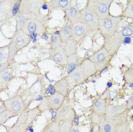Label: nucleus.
<instances>
[{
  "label": "nucleus",
  "instance_id": "f257e3e1",
  "mask_svg": "<svg viewBox=\"0 0 133 132\" xmlns=\"http://www.w3.org/2000/svg\"><path fill=\"white\" fill-rule=\"evenodd\" d=\"M96 72L95 65L89 58L83 60L65 79L68 85V90L71 91Z\"/></svg>",
  "mask_w": 133,
  "mask_h": 132
},
{
  "label": "nucleus",
  "instance_id": "f03ea898",
  "mask_svg": "<svg viewBox=\"0 0 133 132\" xmlns=\"http://www.w3.org/2000/svg\"><path fill=\"white\" fill-rule=\"evenodd\" d=\"M125 37H133V27L127 26L115 32L110 37L105 40L104 47L110 56L115 54L123 43Z\"/></svg>",
  "mask_w": 133,
  "mask_h": 132
},
{
  "label": "nucleus",
  "instance_id": "7ed1b4c3",
  "mask_svg": "<svg viewBox=\"0 0 133 132\" xmlns=\"http://www.w3.org/2000/svg\"><path fill=\"white\" fill-rule=\"evenodd\" d=\"M44 2V1L41 0L21 1L19 12L24 14L27 19L40 21V10Z\"/></svg>",
  "mask_w": 133,
  "mask_h": 132
},
{
  "label": "nucleus",
  "instance_id": "20e7f679",
  "mask_svg": "<svg viewBox=\"0 0 133 132\" xmlns=\"http://www.w3.org/2000/svg\"><path fill=\"white\" fill-rule=\"evenodd\" d=\"M122 20L119 16L110 15L98 20V29L105 40L110 37L116 32V29Z\"/></svg>",
  "mask_w": 133,
  "mask_h": 132
},
{
  "label": "nucleus",
  "instance_id": "39448f33",
  "mask_svg": "<svg viewBox=\"0 0 133 132\" xmlns=\"http://www.w3.org/2000/svg\"><path fill=\"white\" fill-rule=\"evenodd\" d=\"M113 2L112 0H90L86 7L93 12L98 19H102L110 15V9Z\"/></svg>",
  "mask_w": 133,
  "mask_h": 132
},
{
  "label": "nucleus",
  "instance_id": "423d86ee",
  "mask_svg": "<svg viewBox=\"0 0 133 132\" xmlns=\"http://www.w3.org/2000/svg\"><path fill=\"white\" fill-rule=\"evenodd\" d=\"M5 109L19 115L27 109V105L22 97L17 95L3 102Z\"/></svg>",
  "mask_w": 133,
  "mask_h": 132
},
{
  "label": "nucleus",
  "instance_id": "0eeeda50",
  "mask_svg": "<svg viewBox=\"0 0 133 132\" xmlns=\"http://www.w3.org/2000/svg\"><path fill=\"white\" fill-rule=\"evenodd\" d=\"M76 115L74 108L65 100L57 110L56 119L60 123L69 122L73 123L75 117Z\"/></svg>",
  "mask_w": 133,
  "mask_h": 132
},
{
  "label": "nucleus",
  "instance_id": "6e6552de",
  "mask_svg": "<svg viewBox=\"0 0 133 132\" xmlns=\"http://www.w3.org/2000/svg\"><path fill=\"white\" fill-rule=\"evenodd\" d=\"M65 97L62 94L56 92L44 99L39 105L38 108L41 111L47 110H56L64 102Z\"/></svg>",
  "mask_w": 133,
  "mask_h": 132
},
{
  "label": "nucleus",
  "instance_id": "1a4fd4ad",
  "mask_svg": "<svg viewBox=\"0 0 133 132\" xmlns=\"http://www.w3.org/2000/svg\"><path fill=\"white\" fill-rule=\"evenodd\" d=\"M110 56L104 47L98 50L90 57L89 59L95 66V68L98 71L103 70L108 65L110 60Z\"/></svg>",
  "mask_w": 133,
  "mask_h": 132
},
{
  "label": "nucleus",
  "instance_id": "9d476101",
  "mask_svg": "<svg viewBox=\"0 0 133 132\" xmlns=\"http://www.w3.org/2000/svg\"><path fill=\"white\" fill-rule=\"evenodd\" d=\"M92 31V29L88 25L80 21L72 24L71 37L78 42L85 37L89 36Z\"/></svg>",
  "mask_w": 133,
  "mask_h": 132
},
{
  "label": "nucleus",
  "instance_id": "9b49d317",
  "mask_svg": "<svg viewBox=\"0 0 133 132\" xmlns=\"http://www.w3.org/2000/svg\"><path fill=\"white\" fill-rule=\"evenodd\" d=\"M21 30L28 35L33 33L41 34L44 33L45 27L41 21L29 19L26 20Z\"/></svg>",
  "mask_w": 133,
  "mask_h": 132
},
{
  "label": "nucleus",
  "instance_id": "f8f14e48",
  "mask_svg": "<svg viewBox=\"0 0 133 132\" xmlns=\"http://www.w3.org/2000/svg\"><path fill=\"white\" fill-rule=\"evenodd\" d=\"M80 21L88 25L91 28L93 31L98 29L99 19L93 12L86 7L80 11Z\"/></svg>",
  "mask_w": 133,
  "mask_h": 132
},
{
  "label": "nucleus",
  "instance_id": "ddd939ff",
  "mask_svg": "<svg viewBox=\"0 0 133 132\" xmlns=\"http://www.w3.org/2000/svg\"><path fill=\"white\" fill-rule=\"evenodd\" d=\"M15 1H0V19L5 23L13 17L12 11Z\"/></svg>",
  "mask_w": 133,
  "mask_h": 132
},
{
  "label": "nucleus",
  "instance_id": "4468645a",
  "mask_svg": "<svg viewBox=\"0 0 133 132\" xmlns=\"http://www.w3.org/2000/svg\"><path fill=\"white\" fill-rule=\"evenodd\" d=\"M31 41V40L29 35L21 29L16 30L11 40V42L15 45L18 51L28 46Z\"/></svg>",
  "mask_w": 133,
  "mask_h": 132
},
{
  "label": "nucleus",
  "instance_id": "2eb2a0df",
  "mask_svg": "<svg viewBox=\"0 0 133 132\" xmlns=\"http://www.w3.org/2000/svg\"><path fill=\"white\" fill-rule=\"evenodd\" d=\"M41 111L38 107L26 110L19 115L16 123H26L29 126L38 116Z\"/></svg>",
  "mask_w": 133,
  "mask_h": 132
},
{
  "label": "nucleus",
  "instance_id": "dca6fc26",
  "mask_svg": "<svg viewBox=\"0 0 133 132\" xmlns=\"http://www.w3.org/2000/svg\"><path fill=\"white\" fill-rule=\"evenodd\" d=\"M50 57L55 62L59 65H67L68 56L64 47H60L52 49L50 52Z\"/></svg>",
  "mask_w": 133,
  "mask_h": 132
},
{
  "label": "nucleus",
  "instance_id": "f3484780",
  "mask_svg": "<svg viewBox=\"0 0 133 132\" xmlns=\"http://www.w3.org/2000/svg\"><path fill=\"white\" fill-rule=\"evenodd\" d=\"M128 115V111L126 110L122 114L115 116H106L104 115L105 120L113 126H117L127 121Z\"/></svg>",
  "mask_w": 133,
  "mask_h": 132
},
{
  "label": "nucleus",
  "instance_id": "a211bd4d",
  "mask_svg": "<svg viewBox=\"0 0 133 132\" xmlns=\"http://www.w3.org/2000/svg\"><path fill=\"white\" fill-rule=\"evenodd\" d=\"M127 103L123 105H110L107 106L106 110V116H115L122 114L127 110Z\"/></svg>",
  "mask_w": 133,
  "mask_h": 132
},
{
  "label": "nucleus",
  "instance_id": "6ab92c4d",
  "mask_svg": "<svg viewBox=\"0 0 133 132\" xmlns=\"http://www.w3.org/2000/svg\"><path fill=\"white\" fill-rule=\"evenodd\" d=\"M12 77V70L6 68L0 72V92L5 89L10 81Z\"/></svg>",
  "mask_w": 133,
  "mask_h": 132
},
{
  "label": "nucleus",
  "instance_id": "aec40b11",
  "mask_svg": "<svg viewBox=\"0 0 133 132\" xmlns=\"http://www.w3.org/2000/svg\"><path fill=\"white\" fill-rule=\"evenodd\" d=\"M66 11L69 21L72 24H75L80 22L81 21V13L78 9L75 7L71 6L69 9Z\"/></svg>",
  "mask_w": 133,
  "mask_h": 132
},
{
  "label": "nucleus",
  "instance_id": "412c9836",
  "mask_svg": "<svg viewBox=\"0 0 133 132\" xmlns=\"http://www.w3.org/2000/svg\"><path fill=\"white\" fill-rule=\"evenodd\" d=\"M106 101L101 98L98 99L93 107V112L99 115L104 116L107 110Z\"/></svg>",
  "mask_w": 133,
  "mask_h": 132
},
{
  "label": "nucleus",
  "instance_id": "4be33fe9",
  "mask_svg": "<svg viewBox=\"0 0 133 132\" xmlns=\"http://www.w3.org/2000/svg\"><path fill=\"white\" fill-rule=\"evenodd\" d=\"M49 5L53 9L66 10L71 7V1L70 0H54L49 2Z\"/></svg>",
  "mask_w": 133,
  "mask_h": 132
},
{
  "label": "nucleus",
  "instance_id": "5701e85b",
  "mask_svg": "<svg viewBox=\"0 0 133 132\" xmlns=\"http://www.w3.org/2000/svg\"><path fill=\"white\" fill-rule=\"evenodd\" d=\"M69 22L64 26L59 31V36L63 42L65 43L71 37L72 24Z\"/></svg>",
  "mask_w": 133,
  "mask_h": 132
},
{
  "label": "nucleus",
  "instance_id": "b1692460",
  "mask_svg": "<svg viewBox=\"0 0 133 132\" xmlns=\"http://www.w3.org/2000/svg\"><path fill=\"white\" fill-rule=\"evenodd\" d=\"M77 43L71 37L65 43L64 49L68 56L77 53Z\"/></svg>",
  "mask_w": 133,
  "mask_h": 132
},
{
  "label": "nucleus",
  "instance_id": "393cba45",
  "mask_svg": "<svg viewBox=\"0 0 133 132\" xmlns=\"http://www.w3.org/2000/svg\"><path fill=\"white\" fill-rule=\"evenodd\" d=\"M55 89L56 92L66 97L68 91V86L65 79H62L55 84Z\"/></svg>",
  "mask_w": 133,
  "mask_h": 132
},
{
  "label": "nucleus",
  "instance_id": "a878e982",
  "mask_svg": "<svg viewBox=\"0 0 133 132\" xmlns=\"http://www.w3.org/2000/svg\"><path fill=\"white\" fill-rule=\"evenodd\" d=\"M59 125L60 122L56 119L51 120V121L46 125L42 132H60Z\"/></svg>",
  "mask_w": 133,
  "mask_h": 132
},
{
  "label": "nucleus",
  "instance_id": "bb28decb",
  "mask_svg": "<svg viewBox=\"0 0 133 132\" xmlns=\"http://www.w3.org/2000/svg\"><path fill=\"white\" fill-rule=\"evenodd\" d=\"M99 132H115V127L108 122L104 118L98 125Z\"/></svg>",
  "mask_w": 133,
  "mask_h": 132
},
{
  "label": "nucleus",
  "instance_id": "cd10ccee",
  "mask_svg": "<svg viewBox=\"0 0 133 132\" xmlns=\"http://www.w3.org/2000/svg\"><path fill=\"white\" fill-rule=\"evenodd\" d=\"M18 115L14 112L7 110L3 111V112L0 114V125L4 124L11 118L16 117Z\"/></svg>",
  "mask_w": 133,
  "mask_h": 132
},
{
  "label": "nucleus",
  "instance_id": "c85d7f7f",
  "mask_svg": "<svg viewBox=\"0 0 133 132\" xmlns=\"http://www.w3.org/2000/svg\"><path fill=\"white\" fill-rule=\"evenodd\" d=\"M65 43L63 42L59 36L52 35L50 38V44L52 49L58 47H64Z\"/></svg>",
  "mask_w": 133,
  "mask_h": 132
},
{
  "label": "nucleus",
  "instance_id": "c756f323",
  "mask_svg": "<svg viewBox=\"0 0 133 132\" xmlns=\"http://www.w3.org/2000/svg\"><path fill=\"white\" fill-rule=\"evenodd\" d=\"M29 125L25 123H17L16 122L8 131V132H25Z\"/></svg>",
  "mask_w": 133,
  "mask_h": 132
},
{
  "label": "nucleus",
  "instance_id": "7c9ffc66",
  "mask_svg": "<svg viewBox=\"0 0 133 132\" xmlns=\"http://www.w3.org/2000/svg\"><path fill=\"white\" fill-rule=\"evenodd\" d=\"M8 46V52H9V56H8V62H11L13 61L18 50L16 47L15 45L13 43L11 42L9 45Z\"/></svg>",
  "mask_w": 133,
  "mask_h": 132
},
{
  "label": "nucleus",
  "instance_id": "2f4dec72",
  "mask_svg": "<svg viewBox=\"0 0 133 132\" xmlns=\"http://www.w3.org/2000/svg\"><path fill=\"white\" fill-rule=\"evenodd\" d=\"M27 19L24 14L19 12L17 15L16 16V29L21 30L23 27V26L26 21Z\"/></svg>",
  "mask_w": 133,
  "mask_h": 132
},
{
  "label": "nucleus",
  "instance_id": "473e14b6",
  "mask_svg": "<svg viewBox=\"0 0 133 132\" xmlns=\"http://www.w3.org/2000/svg\"><path fill=\"white\" fill-rule=\"evenodd\" d=\"M115 132H132L130 124L128 121L115 127Z\"/></svg>",
  "mask_w": 133,
  "mask_h": 132
},
{
  "label": "nucleus",
  "instance_id": "72a5a7b5",
  "mask_svg": "<svg viewBox=\"0 0 133 132\" xmlns=\"http://www.w3.org/2000/svg\"><path fill=\"white\" fill-rule=\"evenodd\" d=\"M123 15L125 17L133 19V0L128 1Z\"/></svg>",
  "mask_w": 133,
  "mask_h": 132
},
{
  "label": "nucleus",
  "instance_id": "f704fd0d",
  "mask_svg": "<svg viewBox=\"0 0 133 132\" xmlns=\"http://www.w3.org/2000/svg\"><path fill=\"white\" fill-rule=\"evenodd\" d=\"M8 46H5L0 47V61L1 62H8Z\"/></svg>",
  "mask_w": 133,
  "mask_h": 132
},
{
  "label": "nucleus",
  "instance_id": "c9c22d12",
  "mask_svg": "<svg viewBox=\"0 0 133 132\" xmlns=\"http://www.w3.org/2000/svg\"><path fill=\"white\" fill-rule=\"evenodd\" d=\"M104 116L99 115L92 112L91 114V121L92 124L98 126L104 118Z\"/></svg>",
  "mask_w": 133,
  "mask_h": 132
},
{
  "label": "nucleus",
  "instance_id": "e433bc0d",
  "mask_svg": "<svg viewBox=\"0 0 133 132\" xmlns=\"http://www.w3.org/2000/svg\"><path fill=\"white\" fill-rule=\"evenodd\" d=\"M73 123L63 122L59 125V132H71Z\"/></svg>",
  "mask_w": 133,
  "mask_h": 132
},
{
  "label": "nucleus",
  "instance_id": "4c0bfd02",
  "mask_svg": "<svg viewBox=\"0 0 133 132\" xmlns=\"http://www.w3.org/2000/svg\"><path fill=\"white\" fill-rule=\"evenodd\" d=\"M80 57L78 53H75L74 54L68 56V64H77L80 60Z\"/></svg>",
  "mask_w": 133,
  "mask_h": 132
},
{
  "label": "nucleus",
  "instance_id": "58836bf2",
  "mask_svg": "<svg viewBox=\"0 0 133 132\" xmlns=\"http://www.w3.org/2000/svg\"><path fill=\"white\" fill-rule=\"evenodd\" d=\"M124 78L125 81L128 83H131L133 82V74L130 70H128L125 72L124 74Z\"/></svg>",
  "mask_w": 133,
  "mask_h": 132
},
{
  "label": "nucleus",
  "instance_id": "ea45409f",
  "mask_svg": "<svg viewBox=\"0 0 133 132\" xmlns=\"http://www.w3.org/2000/svg\"><path fill=\"white\" fill-rule=\"evenodd\" d=\"M56 93V92L54 86L51 85H49L46 90V93L47 94H50L51 95L54 94Z\"/></svg>",
  "mask_w": 133,
  "mask_h": 132
},
{
  "label": "nucleus",
  "instance_id": "a19ab883",
  "mask_svg": "<svg viewBox=\"0 0 133 132\" xmlns=\"http://www.w3.org/2000/svg\"><path fill=\"white\" fill-rule=\"evenodd\" d=\"M9 62H1L0 61V72L8 68L9 66Z\"/></svg>",
  "mask_w": 133,
  "mask_h": 132
},
{
  "label": "nucleus",
  "instance_id": "79ce46f5",
  "mask_svg": "<svg viewBox=\"0 0 133 132\" xmlns=\"http://www.w3.org/2000/svg\"><path fill=\"white\" fill-rule=\"evenodd\" d=\"M127 109H131L133 105V95H131L127 102Z\"/></svg>",
  "mask_w": 133,
  "mask_h": 132
},
{
  "label": "nucleus",
  "instance_id": "37998d69",
  "mask_svg": "<svg viewBox=\"0 0 133 132\" xmlns=\"http://www.w3.org/2000/svg\"><path fill=\"white\" fill-rule=\"evenodd\" d=\"M79 117L76 115L75 117L74 122H73V123L74 124V125L75 126H78L79 125Z\"/></svg>",
  "mask_w": 133,
  "mask_h": 132
},
{
  "label": "nucleus",
  "instance_id": "c03bdc74",
  "mask_svg": "<svg viewBox=\"0 0 133 132\" xmlns=\"http://www.w3.org/2000/svg\"><path fill=\"white\" fill-rule=\"evenodd\" d=\"M131 37H125V38H124L123 44H130L131 42Z\"/></svg>",
  "mask_w": 133,
  "mask_h": 132
},
{
  "label": "nucleus",
  "instance_id": "a18cd8bd",
  "mask_svg": "<svg viewBox=\"0 0 133 132\" xmlns=\"http://www.w3.org/2000/svg\"><path fill=\"white\" fill-rule=\"evenodd\" d=\"M38 34H35V33H33V34H29V37L30 38L31 40L32 39H35L36 38Z\"/></svg>",
  "mask_w": 133,
  "mask_h": 132
},
{
  "label": "nucleus",
  "instance_id": "49530a36",
  "mask_svg": "<svg viewBox=\"0 0 133 132\" xmlns=\"http://www.w3.org/2000/svg\"><path fill=\"white\" fill-rule=\"evenodd\" d=\"M5 110H6L5 108L4 105L2 104V105L0 106V114L2 113V112H3V111H5Z\"/></svg>",
  "mask_w": 133,
  "mask_h": 132
},
{
  "label": "nucleus",
  "instance_id": "de8ad7c7",
  "mask_svg": "<svg viewBox=\"0 0 133 132\" xmlns=\"http://www.w3.org/2000/svg\"><path fill=\"white\" fill-rule=\"evenodd\" d=\"M41 38H43L44 39L46 40H48V38H49V37L47 36L46 34L43 33L42 34V36H41Z\"/></svg>",
  "mask_w": 133,
  "mask_h": 132
},
{
  "label": "nucleus",
  "instance_id": "09e8293b",
  "mask_svg": "<svg viewBox=\"0 0 133 132\" xmlns=\"http://www.w3.org/2000/svg\"><path fill=\"white\" fill-rule=\"evenodd\" d=\"M71 132H79V129L77 127H74V128H73L72 130H71Z\"/></svg>",
  "mask_w": 133,
  "mask_h": 132
},
{
  "label": "nucleus",
  "instance_id": "8fccbe9b",
  "mask_svg": "<svg viewBox=\"0 0 133 132\" xmlns=\"http://www.w3.org/2000/svg\"><path fill=\"white\" fill-rule=\"evenodd\" d=\"M42 8L44 10H46V9H48V6L46 4H43L42 6Z\"/></svg>",
  "mask_w": 133,
  "mask_h": 132
},
{
  "label": "nucleus",
  "instance_id": "3c124183",
  "mask_svg": "<svg viewBox=\"0 0 133 132\" xmlns=\"http://www.w3.org/2000/svg\"><path fill=\"white\" fill-rule=\"evenodd\" d=\"M112 83L111 82H108V83H107V86H108V87H109V88H110V87L112 86Z\"/></svg>",
  "mask_w": 133,
  "mask_h": 132
},
{
  "label": "nucleus",
  "instance_id": "603ef678",
  "mask_svg": "<svg viewBox=\"0 0 133 132\" xmlns=\"http://www.w3.org/2000/svg\"><path fill=\"white\" fill-rule=\"evenodd\" d=\"M129 70H130L131 71L132 73H133V64L131 66H130V68L129 69Z\"/></svg>",
  "mask_w": 133,
  "mask_h": 132
},
{
  "label": "nucleus",
  "instance_id": "864d4df0",
  "mask_svg": "<svg viewBox=\"0 0 133 132\" xmlns=\"http://www.w3.org/2000/svg\"><path fill=\"white\" fill-rule=\"evenodd\" d=\"M4 24V22L0 19V28L2 27V26H3Z\"/></svg>",
  "mask_w": 133,
  "mask_h": 132
},
{
  "label": "nucleus",
  "instance_id": "5fc2aeb1",
  "mask_svg": "<svg viewBox=\"0 0 133 132\" xmlns=\"http://www.w3.org/2000/svg\"><path fill=\"white\" fill-rule=\"evenodd\" d=\"M59 31H57L56 32H55V35H56V36H59Z\"/></svg>",
  "mask_w": 133,
  "mask_h": 132
},
{
  "label": "nucleus",
  "instance_id": "6e6d98bb",
  "mask_svg": "<svg viewBox=\"0 0 133 132\" xmlns=\"http://www.w3.org/2000/svg\"><path fill=\"white\" fill-rule=\"evenodd\" d=\"M129 87H130V88H133V82H132V83H130V85H129Z\"/></svg>",
  "mask_w": 133,
  "mask_h": 132
},
{
  "label": "nucleus",
  "instance_id": "4d7b16f0",
  "mask_svg": "<svg viewBox=\"0 0 133 132\" xmlns=\"http://www.w3.org/2000/svg\"><path fill=\"white\" fill-rule=\"evenodd\" d=\"M129 26H133V21L131 23H130V24H129Z\"/></svg>",
  "mask_w": 133,
  "mask_h": 132
},
{
  "label": "nucleus",
  "instance_id": "13d9d810",
  "mask_svg": "<svg viewBox=\"0 0 133 132\" xmlns=\"http://www.w3.org/2000/svg\"><path fill=\"white\" fill-rule=\"evenodd\" d=\"M131 109H133V106H132V107L131 108Z\"/></svg>",
  "mask_w": 133,
  "mask_h": 132
},
{
  "label": "nucleus",
  "instance_id": "bf43d9fd",
  "mask_svg": "<svg viewBox=\"0 0 133 132\" xmlns=\"http://www.w3.org/2000/svg\"><path fill=\"white\" fill-rule=\"evenodd\" d=\"M131 117L132 118V119H133V114L132 115Z\"/></svg>",
  "mask_w": 133,
  "mask_h": 132
},
{
  "label": "nucleus",
  "instance_id": "052dcab7",
  "mask_svg": "<svg viewBox=\"0 0 133 132\" xmlns=\"http://www.w3.org/2000/svg\"></svg>",
  "mask_w": 133,
  "mask_h": 132
},
{
  "label": "nucleus",
  "instance_id": "680f3d73",
  "mask_svg": "<svg viewBox=\"0 0 133 132\" xmlns=\"http://www.w3.org/2000/svg\"></svg>",
  "mask_w": 133,
  "mask_h": 132
}]
</instances>
